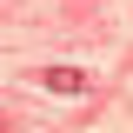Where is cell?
<instances>
[{"label":"cell","mask_w":133,"mask_h":133,"mask_svg":"<svg viewBox=\"0 0 133 133\" xmlns=\"http://www.w3.org/2000/svg\"><path fill=\"white\" fill-rule=\"evenodd\" d=\"M40 87H53V93H87L93 80H87L80 66H40Z\"/></svg>","instance_id":"6da1fadb"}]
</instances>
